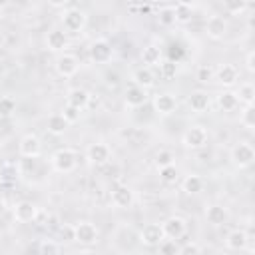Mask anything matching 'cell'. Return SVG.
<instances>
[{
  "label": "cell",
  "mask_w": 255,
  "mask_h": 255,
  "mask_svg": "<svg viewBox=\"0 0 255 255\" xmlns=\"http://www.w3.org/2000/svg\"><path fill=\"white\" fill-rule=\"evenodd\" d=\"M52 167L58 173H70L78 165V151L72 147H60L58 151L52 153Z\"/></svg>",
  "instance_id": "6da1fadb"
},
{
  "label": "cell",
  "mask_w": 255,
  "mask_h": 255,
  "mask_svg": "<svg viewBox=\"0 0 255 255\" xmlns=\"http://www.w3.org/2000/svg\"><path fill=\"white\" fill-rule=\"evenodd\" d=\"M229 159L237 169H247L255 161V149L249 141H237L229 151Z\"/></svg>",
  "instance_id": "7a4b0ae2"
},
{
  "label": "cell",
  "mask_w": 255,
  "mask_h": 255,
  "mask_svg": "<svg viewBox=\"0 0 255 255\" xmlns=\"http://www.w3.org/2000/svg\"><path fill=\"white\" fill-rule=\"evenodd\" d=\"M60 22H62V26H64L66 32L76 34V32H82V30L86 28V24H88V16H86V12L80 10V8H68V10L62 12Z\"/></svg>",
  "instance_id": "3957f363"
},
{
  "label": "cell",
  "mask_w": 255,
  "mask_h": 255,
  "mask_svg": "<svg viewBox=\"0 0 255 255\" xmlns=\"http://www.w3.org/2000/svg\"><path fill=\"white\" fill-rule=\"evenodd\" d=\"M100 237V229L96 223L82 219L78 223H74V241H78L80 245H94Z\"/></svg>",
  "instance_id": "277c9868"
},
{
  "label": "cell",
  "mask_w": 255,
  "mask_h": 255,
  "mask_svg": "<svg viewBox=\"0 0 255 255\" xmlns=\"http://www.w3.org/2000/svg\"><path fill=\"white\" fill-rule=\"evenodd\" d=\"M207 137H209V133H207V129H205V126H201V124H195V126H189L187 129H185V133H183V137H181V143L187 147V149H201L205 143H207Z\"/></svg>",
  "instance_id": "5b68a950"
},
{
  "label": "cell",
  "mask_w": 255,
  "mask_h": 255,
  "mask_svg": "<svg viewBox=\"0 0 255 255\" xmlns=\"http://www.w3.org/2000/svg\"><path fill=\"white\" fill-rule=\"evenodd\" d=\"M88 54H90V60L94 64H108L114 58V48L106 38H98L90 44Z\"/></svg>",
  "instance_id": "8992f818"
},
{
  "label": "cell",
  "mask_w": 255,
  "mask_h": 255,
  "mask_svg": "<svg viewBox=\"0 0 255 255\" xmlns=\"http://www.w3.org/2000/svg\"><path fill=\"white\" fill-rule=\"evenodd\" d=\"M110 157H112V149L104 141H94L86 147V159H88V163H92L96 167L106 165L110 161Z\"/></svg>",
  "instance_id": "52a82bcc"
},
{
  "label": "cell",
  "mask_w": 255,
  "mask_h": 255,
  "mask_svg": "<svg viewBox=\"0 0 255 255\" xmlns=\"http://www.w3.org/2000/svg\"><path fill=\"white\" fill-rule=\"evenodd\" d=\"M54 68H56L58 76H62V78H72V76H76V72L80 70V60H78L74 54L62 52V54H58V58H56V62H54Z\"/></svg>",
  "instance_id": "ba28073f"
},
{
  "label": "cell",
  "mask_w": 255,
  "mask_h": 255,
  "mask_svg": "<svg viewBox=\"0 0 255 255\" xmlns=\"http://www.w3.org/2000/svg\"><path fill=\"white\" fill-rule=\"evenodd\" d=\"M110 201H112V205L118 207V209H129V207L133 205V201H135V193H133L131 187L120 183V185H116V187L110 191Z\"/></svg>",
  "instance_id": "9c48e42d"
},
{
  "label": "cell",
  "mask_w": 255,
  "mask_h": 255,
  "mask_svg": "<svg viewBox=\"0 0 255 255\" xmlns=\"http://www.w3.org/2000/svg\"><path fill=\"white\" fill-rule=\"evenodd\" d=\"M18 153L24 159H36L42 153V141L36 133H26L18 143Z\"/></svg>",
  "instance_id": "30bf717a"
},
{
  "label": "cell",
  "mask_w": 255,
  "mask_h": 255,
  "mask_svg": "<svg viewBox=\"0 0 255 255\" xmlns=\"http://www.w3.org/2000/svg\"><path fill=\"white\" fill-rule=\"evenodd\" d=\"M38 213H40L38 205L28 199H22L14 205V221H18V223H32V221H36Z\"/></svg>",
  "instance_id": "8fae6325"
},
{
  "label": "cell",
  "mask_w": 255,
  "mask_h": 255,
  "mask_svg": "<svg viewBox=\"0 0 255 255\" xmlns=\"http://www.w3.org/2000/svg\"><path fill=\"white\" fill-rule=\"evenodd\" d=\"M161 229H163V235L169 237V239H181L187 231V221L181 217V215H169L163 223H161Z\"/></svg>",
  "instance_id": "7c38bea8"
},
{
  "label": "cell",
  "mask_w": 255,
  "mask_h": 255,
  "mask_svg": "<svg viewBox=\"0 0 255 255\" xmlns=\"http://www.w3.org/2000/svg\"><path fill=\"white\" fill-rule=\"evenodd\" d=\"M163 237H165V235H163L161 223H145V225L139 229V233H137V239H139L143 245H147V247H155Z\"/></svg>",
  "instance_id": "4fadbf2b"
},
{
  "label": "cell",
  "mask_w": 255,
  "mask_h": 255,
  "mask_svg": "<svg viewBox=\"0 0 255 255\" xmlns=\"http://www.w3.org/2000/svg\"><path fill=\"white\" fill-rule=\"evenodd\" d=\"M153 110L159 116H171L177 110V98L169 92H161L153 96Z\"/></svg>",
  "instance_id": "5bb4252c"
},
{
  "label": "cell",
  "mask_w": 255,
  "mask_h": 255,
  "mask_svg": "<svg viewBox=\"0 0 255 255\" xmlns=\"http://www.w3.org/2000/svg\"><path fill=\"white\" fill-rule=\"evenodd\" d=\"M46 46H48V50L58 52V54L66 52L68 46H70L68 34H66L64 30H60V28H52V30L46 34Z\"/></svg>",
  "instance_id": "9a60e30c"
},
{
  "label": "cell",
  "mask_w": 255,
  "mask_h": 255,
  "mask_svg": "<svg viewBox=\"0 0 255 255\" xmlns=\"http://www.w3.org/2000/svg\"><path fill=\"white\" fill-rule=\"evenodd\" d=\"M205 34H207V38H211L215 42L223 40L225 34H227V22H225V18H221V16H209L207 22H205Z\"/></svg>",
  "instance_id": "2e32d148"
},
{
  "label": "cell",
  "mask_w": 255,
  "mask_h": 255,
  "mask_svg": "<svg viewBox=\"0 0 255 255\" xmlns=\"http://www.w3.org/2000/svg\"><path fill=\"white\" fill-rule=\"evenodd\" d=\"M237 78H239V72L233 64H221L215 68V80L213 82H219L223 88H231L237 84Z\"/></svg>",
  "instance_id": "e0dca14e"
},
{
  "label": "cell",
  "mask_w": 255,
  "mask_h": 255,
  "mask_svg": "<svg viewBox=\"0 0 255 255\" xmlns=\"http://www.w3.org/2000/svg\"><path fill=\"white\" fill-rule=\"evenodd\" d=\"M147 102V90H143L141 86H128L126 92H124V104L128 108H141L143 104Z\"/></svg>",
  "instance_id": "ac0fdd59"
},
{
  "label": "cell",
  "mask_w": 255,
  "mask_h": 255,
  "mask_svg": "<svg viewBox=\"0 0 255 255\" xmlns=\"http://www.w3.org/2000/svg\"><path fill=\"white\" fill-rule=\"evenodd\" d=\"M90 102H92V94L88 90H84V88H72L66 94V104L78 108L80 112H84L90 106Z\"/></svg>",
  "instance_id": "d6986e66"
},
{
  "label": "cell",
  "mask_w": 255,
  "mask_h": 255,
  "mask_svg": "<svg viewBox=\"0 0 255 255\" xmlns=\"http://www.w3.org/2000/svg\"><path fill=\"white\" fill-rule=\"evenodd\" d=\"M209 104H211V100H209V94H207L205 90H193V92L187 96V106H189V110H191L193 114H203V112H207V110H209Z\"/></svg>",
  "instance_id": "ffe728a7"
},
{
  "label": "cell",
  "mask_w": 255,
  "mask_h": 255,
  "mask_svg": "<svg viewBox=\"0 0 255 255\" xmlns=\"http://www.w3.org/2000/svg\"><path fill=\"white\" fill-rule=\"evenodd\" d=\"M205 219H207L209 225L219 227V225L227 223L229 211H227V207H223V205H219V203H211V205L205 207Z\"/></svg>",
  "instance_id": "44dd1931"
},
{
  "label": "cell",
  "mask_w": 255,
  "mask_h": 255,
  "mask_svg": "<svg viewBox=\"0 0 255 255\" xmlns=\"http://www.w3.org/2000/svg\"><path fill=\"white\" fill-rule=\"evenodd\" d=\"M247 239H249V231L237 227V229H231L225 237V247L229 251H243L245 245H247Z\"/></svg>",
  "instance_id": "7402d4cb"
},
{
  "label": "cell",
  "mask_w": 255,
  "mask_h": 255,
  "mask_svg": "<svg viewBox=\"0 0 255 255\" xmlns=\"http://www.w3.org/2000/svg\"><path fill=\"white\" fill-rule=\"evenodd\" d=\"M215 104H217V108L219 110H223V112H233V110H237L239 108V98H237V94L233 92V90H221L217 96H215Z\"/></svg>",
  "instance_id": "603a6c76"
},
{
  "label": "cell",
  "mask_w": 255,
  "mask_h": 255,
  "mask_svg": "<svg viewBox=\"0 0 255 255\" xmlns=\"http://www.w3.org/2000/svg\"><path fill=\"white\" fill-rule=\"evenodd\" d=\"M68 126H70V122L62 116V112H54V114H50L48 120H46V129H48L52 135H64L66 129H68Z\"/></svg>",
  "instance_id": "cb8c5ba5"
},
{
  "label": "cell",
  "mask_w": 255,
  "mask_h": 255,
  "mask_svg": "<svg viewBox=\"0 0 255 255\" xmlns=\"http://www.w3.org/2000/svg\"><path fill=\"white\" fill-rule=\"evenodd\" d=\"M131 80H133V84H135V86H141L143 90H149V88H153V86H155V74H153V72H151V68H147V66L137 68V70L133 72Z\"/></svg>",
  "instance_id": "d4e9b609"
},
{
  "label": "cell",
  "mask_w": 255,
  "mask_h": 255,
  "mask_svg": "<svg viewBox=\"0 0 255 255\" xmlns=\"http://www.w3.org/2000/svg\"><path fill=\"white\" fill-rule=\"evenodd\" d=\"M161 58H163V52H161V48L157 44H149V46H145L141 50V64L147 66V68L159 66Z\"/></svg>",
  "instance_id": "484cf974"
},
{
  "label": "cell",
  "mask_w": 255,
  "mask_h": 255,
  "mask_svg": "<svg viewBox=\"0 0 255 255\" xmlns=\"http://www.w3.org/2000/svg\"><path fill=\"white\" fill-rule=\"evenodd\" d=\"M203 185H205V181H203V177L197 175V173H189V175H185V177L181 179V189H183L187 195H197L199 191H203Z\"/></svg>",
  "instance_id": "4316f807"
},
{
  "label": "cell",
  "mask_w": 255,
  "mask_h": 255,
  "mask_svg": "<svg viewBox=\"0 0 255 255\" xmlns=\"http://www.w3.org/2000/svg\"><path fill=\"white\" fill-rule=\"evenodd\" d=\"M239 124L249 131L255 128V106L253 104H243L239 112Z\"/></svg>",
  "instance_id": "83f0119b"
},
{
  "label": "cell",
  "mask_w": 255,
  "mask_h": 255,
  "mask_svg": "<svg viewBox=\"0 0 255 255\" xmlns=\"http://www.w3.org/2000/svg\"><path fill=\"white\" fill-rule=\"evenodd\" d=\"M157 22H159V26H163V28L175 26V8H173V6H163V8H159V12H157Z\"/></svg>",
  "instance_id": "f1b7e54d"
},
{
  "label": "cell",
  "mask_w": 255,
  "mask_h": 255,
  "mask_svg": "<svg viewBox=\"0 0 255 255\" xmlns=\"http://www.w3.org/2000/svg\"><path fill=\"white\" fill-rule=\"evenodd\" d=\"M247 4H249V0H221L223 10H225L227 14H233V16L243 14V12L247 10Z\"/></svg>",
  "instance_id": "f546056e"
},
{
  "label": "cell",
  "mask_w": 255,
  "mask_h": 255,
  "mask_svg": "<svg viewBox=\"0 0 255 255\" xmlns=\"http://www.w3.org/2000/svg\"><path fill=\"white\" fill-rule=\"evenodd\" d=\"M195 80H197L199 84H211V82L215 80V68L209 66V64L199 66V68L195 70Z\"/></svg>",
  "instance_id": "4dcf8cb0"
},
{
  "label": "cell",
  "mask_w": 255,
  "mask_h": 255,
  "mask_svg": "<svg viewBox=\"0 0 255 255\" xmlns=\"http://www.w3.org/2000/svg\"><path fill=\"white\" fill-rule=\"evenodd\" d=\"M159 179H161V183H165V185L175 183V181L179 179V171H177L175 163L165 165V167H159Z\"/></svg>",
  "instance_id": "1f68e13d"
},
{
  "label": "cell",
  "mask_w": 255,
  "mask_h": 255,
  "mask_svg": "<svg viewBox=\"0 0 255 255\" xmlns=\"http://www.w3.org/2000/svg\"><path fill=\"white\" fill-rule=\"evenodd\" d=\"M14 112H16V100L12 96H0V120L14 116Z\"/></svg>",
  "instance_id": "d6a6232c"
},
{
  "label": "cell",
  "mask_w": 255,
  "mask_h": 255,
  "mask_svg": "<svg viewBox=\"0 0 255 255\" xmlns=\"http://www.w3.org/2000/svg\"><path fill=\"white\" fill-rule=\"evenodd\" d=\"M235 94H237L239 102H243V104H253V100H255V88L251 82H243Z\"/></svg>",
  "instance_id": "836d02e7"
},
{
  "label": "cell",
  "mask_w": 255,
  "mask_h": 255,
  "mask_svg": "<svg viewBox=\"0 0 255 255\" xmlns=\"http://www.w3.org/2000/svg\"><path fill=\"white\" fill-rule=\"evenodd\" d=\"M175 8V24H187L193 18V6H185V4H177Z\"/></svg>",
  "instance_id": "e575fe53"
},
{
  "label": "cell",
  "mask_w": 255,
  "mask_h": 255,
  "mask_svg": "<svg viewBox=\"0 0 255 255\" xmlns=\"http://www.w3.org/2000/svg\"><path fill=\"white\" fill-rule=\"evenodd\" d=\"M155 247H157V251L163 253V255H177V249H179L177 239H169V237H163Z\"/></svg>",
  "instance_id": "d590c367"
},
{
  "label": "cell",
  "mask_w": 255,
  "mask_h": 255,
  "mask_svg": "<svg viewBox=\"0 0 255 255\" xmlns=\"http://www.w3.org/2000/svg\"><path fill=\"white\" fill-rule=\"evenodd\" d=\"M159 74H161V78H165V80H171V78H175V74H177V62H173V60H161L159 62Z\"/></svg>",
  "instance_id": "8d00e7d4"
},
{
  "label": "cell",
  "mask_w": 255,
  "mask_h": 255,
  "mask_svg": "<svg viewBox=\"0 0 255 255\" xmlns=\"http://www.w3.org/2000/svg\"><path fill=\"white\" fill-rule=\"evenodd\" d=\"M173 161H175V155H173L171 149H159L155 153V167L157 169L159 167H165V165H171Z\"/></svg>",
  "instance_id": "74e56055"
},
{
  "label": "cell",
  "mask_w": 255,
  "mask_h": 255,
  "mask_svg": "<svg viewBox=\"0 0 255 255\" xmlns=\"http://www.w3.org/2000/svg\"><path fill=\"white\" fill-rule=\"evenodd\" d=\"M62 249H64L62 243H58L54 239H42L40 245H38V251L40 253H60Z\"/></svg>",
  "instance_id": "f35d334b"
},
{
  "label": "cell",
  "mask_w": 255,
  "mask_h": 255,
  "mask_svg": "<svg viewBox=\"0 0 255 255\" xmlns=\"http://www.w3.org/2000/svg\"><path fill=\"white\" fill-rule=\"evenodd\" d=\"M203 251V247L199 245V243H195V241H185L183 245H179V249H177V255H193V253H201Z\"/></svg>",
  "instance_id": "ab89813d"
},
{
  "label": "cell",
  "mask_w": 255,
  "mask_h": 255,
  "mask_svg": "<svg viewBox=\"0 0 255 255\" xmlns=\"http://www.w3.org/2000/svg\"><path fill=\"white\" fill-rule=\"evenodd\" d=\"M80 114H82V112H80L78 108H74V106H70V104H66V106L62 108V116H64V118H66V120H68L70 124H74V122H78V120H80Z\"/></svg>",
  "instance_id": "60d3db41"
},
{
  "label": "cell",
  "mask_w": 255,
  "mask_h": 255,
  "mask_svg": "<svg viewBox=\"0 0 255 255\" xmlns=\"http://www.w3.org/2000/svg\"><path fill=\"white\" fill-rule=\"evenodd\" d=\"M245 70L249 74H255V52H247V56H245Z\"/></svg>",
  "instance_id": "b9f144b4"
},
{
  "label": "cell",
  "mask_w": 255,
  "mask_h": 255,
  "mask_svg": "<svg viewBox=\"0 0 255 255\" xmlns=\"http://www.w3.org/2000/svg\"><path fill=\"white\" fill-rule=\"evenodd\" d=\"M62 237H64V241H74V225H64Z\"/></svg>",
  "instance_id": "7bdbcfd3"
},
{
  "label": "cell",
  "mask_w": 255,
  "mask_h": 255,
  "mask_svg": "<svg viewBox=\"0 0 255 255\" xmlns=\"http://www.w3.org/2000/svg\"><path fill=\"white\" fill-rule=\"evenodd\" d=\"M52 8H56V10H60V8H66L68 4H70V0H46Z\"/></svg>",
  "instance_id": "ee69618b"
},
{
  "label": "cell",
  "mask_w": 255,
  "mask_h": 255,
  "mask_svg": "<svg viewBox=\"0 0 255 255\" xmlns=\"http://www.w3.org/2000/svg\"><path fill=\"white\" fill-rule=\"evenodd\" d=\"M6 209H8V205H6V199H4V197H0V217L6 213Z\"/></svg>",
  "instance_id": "f6af8a7d"
},
{
  "label": "cell",
  "mask_w": 255,
  "mask_h": 255,
  "mask_svg": "<svg viewBox=\"0 0 255 255\" xmlns=\"http://www.w3.org/2000/svg\"><path fill=\"white\" fill-rule=\"evenodd\" d=\"M197 0H177V4H185V6H195Z\"/></svg>",
  "instance_id": "bcb514c9"
},
{
  "label": "cell",
  "mask_w": 255,
  "mask_h": 255,
  "mask_svg": "<svg viewBox=\"0 0 255 255\" xmlns=\"http://www.w3.org/2000/svg\"><path fill=\"white\" fill-rule=\"evenodd\" d=\"M12 4V0H0V10H4V8H8Z\"/></svg>",
  "instance_id": "7dc6e473"
},
{
  "label": "cell",
  "mask_w": 255,
  "mask_h": 255,
  "mask_svg": "<svg viewBox=\"0 0 255 255\" xmlns=\"http://www.w3.org/2000/svg\"><path fill=\"white\" fill-rule=\"evenodd\" d=\"M2 141H4V137H2V133H0V145H2Z\"/></svg>",
  "instance_id": "c3c4849f"
},
{
  "label": "cell",
  "mask_w": 255,
  "mask_h": 255,
  "mask_svg": "<svg viewBox=\"0 0 255 255\" xmlns=\"http://www.w3.org/2000/svg\"><path fill=\"white\" fill-rule=\"evenodd\" d=\"M0 12H2V10H0ZM0 18H2V14H0Z\"/></svg>",
  "instance_id": "681fc988"
}]
</instances>
